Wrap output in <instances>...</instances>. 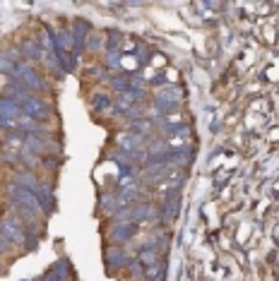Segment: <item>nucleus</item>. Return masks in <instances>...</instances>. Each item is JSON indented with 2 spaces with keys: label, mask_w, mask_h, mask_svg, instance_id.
I'll list each match as a JSON object with an SVG mask.
<instances>
[{
  "label": "nucleus",
  "mask_w": 279,
  "mask_h": 281,
  "mask_svg": "<svg viewBox=\"0 0 279 281\" xmlns=\"http://www.w3.org/2000/svg\"><path fill=\"white\" fill-rule=\"evenodd\" d=\"M137 197V190L132 185H128V187H123L120 192H118V205L120 207H130V202Z\"/></svg>",
  "instance_id": "1a4fd4ad"
},
{
  "label": "nucleus",
  "mask_w": 279,
  "mask_h": 281,
  "mask_svg": "<svg viewBox=\"0 0 279 281\" xmlns=\"http://www.w3.org/2000/svg\"><path fill=\"white\" fill-rule=\"evenodd\" d=\"M7 247H10V243H7V241L0 236V252H2V250H7Z\"/></svg>",
  "instance_id": "2eb2a0df"
},
{
  "label": "nucleus",
  "mask_w": 279,
  "mask_h": 281,
  "mask_svg": "<svg viewBox=\"0 0 279 281\" xmlns=\"http://www.w3.org/2000/svg\"><path fill=\"white\" fill-rule=\"evenodd\" d=\"M111 106V101H109V96H96L94 99V108L99 111V108H109Z\"/></svg>",
  "instance_id": "f8f14e48"
},
{
  "label": "nucleus",
  "mask_w": 279,
  "mask_h": 281,
  "mask_svg": "<svg viewBox=\"0 0 279 281\" xmlns=\"http://www.w3.org/2000/svg\"><path fill=\"white\" fill-rule=\"evenodd\" d=\"M109 262H125V260H123V255H118V252H116V255L109 257Z\"/></svg>",
  "instance_id": "4468645a"
},
{
  "label": "nucleus",
  "mask_w": 279,
  "mask_h": 281,
  "mask_svg": "<svg viewBox=\"0 0 279 281\" xmlns=\"http://www.w3.org/2000/svg\"><path fill=\"white\" fill-rule=\"evenodd\" d=\"M10 197L17 202L19 209H24L29 216H37L39 211H41V205H39V197L32 192V190H27V187L17 185V183H12L10 185Z\"/></svg>",
  "instance_id": "f257e3e1"
},
{
  "label": "nucleus",
  "mask_w": 279,
  "mask_h": 281,
  "mask_svg": "<svg viewBox=\"0 0 279 281\" xmlns=\"http://www.w3.org/2000/svg\"><path fill=\"white\" fill-rule=\"evenodd\" d=\"M132 233H135V224H123V226H116L111 233L113 241H128Z\"/></svg>",
  "instance_id": "0eeeda50"
},
{
  "label": "nucleus",
  "mask_w": 279,
  "mask_h": 281,
  "mask_svg": "<svg viewBox=\"0 0 279 281\" xmlns=\"http://www.w3.org/2000/svg\"><path fill=\"white\" fill-rule=\"evenodd\" d=\"M157 99H159V104L176 106V104H178V99H181V92H178V87H164V89H159V92H157Z\"/></svg>",
  "instance_id": "423d86ee"
},
{
  "label": "nucleus",
  "mask_w": 279,
  "mask_h": 281,
  "mask_svg": "<svg viewBox=\"0 0 279 281\" xmlns=\"http://www.w3.org/2000/svg\"><path fill=\"white\" fill-rule=\"evenodd\" d=\"M22 115H24V111H22L19 104L10 101V99H0V118H5V120H17Z\"/></svg>",
  "instance_id": "39448f33"
},
{
  "label": "nucleus",
  "mask_w": 279,
  "mask_h": 281,
  "mask_svg": "<svg viewBox=\"0 0 279 281\" xmlns=\"http://www.w3.org/2000/svg\"><path fill=\"white\" fill-rule=\"evenodd\" d=\"M116 142H118V147H120L123 151H137V144H140L132 135H118Z\"/></svg>",
  "instance_id": "6e6552de"
},
{
  "label": "nucleus",
  "mask_w": 279,
  "mask_h": 281,
  "mask_svg": "<svg viewBox=\"0 0 279 281\" xmlns=\"http://www.w3.org/2000/svg\"><path fill=\"white\" fill-rule=\"evenodd\" d=\"M0 236H2L7 243H15V245H24V241H27L24 224H22V221H15V219H2V221H0Z\"/></svg>",
  "instance_id": "f03ea898"
},
{
  "label": "nucleus",
  "mask_w": 279,
  "mask_h": 281,
  "mask_svg": "<svg viewBox=\"0 0 279 281\" xmlns=\"http://www.w3.org/2000/svg\"><path fill=\"white\" fill-rule=\"evenodd\" d=\"M132 101H135V94L125 92L123 96H120V101H118V111H128V108L132 106Z\"/></svg>",
  "instance_id": "9d476101"
},
{
  "label": "nucleus",
  "mask_w": 279,
  "mask_h": 281,
  "mask_svg": "<svg viewBox=\"0 0 279 281\" xmlns=\"http://www.w3.org/2000/svg\"><path fill=\"white\" fill-rule=\"evenodd\" d=\"M24 46H27V51H29V58H39V56H41V51H39V46L34 43V41H27Z\"/></svg>",
  "instance_id": "ddd939ff"
},
{
  "label": "nucleus",
  "mask_w": 279,
  "mask_h": 281,
  "mask_svg": "<svg viewBox=\"0 0 279 281\" xmlns=\"http://www.w3.org/2000/svg\"><path fill=\"white\" fill-rule=\"evenodd\" d=\"M154 257H157V255H154V250H152V247H147V250H142V252H140V260H142V262H147V267H149V264H154Z\"/></svg>",
  "instance_id": "9b49d317"
},
{
  "label": "nucleus",
  "mask_w": 279,
  "mask_h": 281,
  "mask_svg": "<svg viewBox=\"0 0 279 281\" xmlns=\"http://www.w3.org/2000/svg\"><path fill=\"white\" fill-rule=\"evenodd\" d=\"M22 111L27 118H46L48 115V106L43 104V101H39L34 96H27L24 101H22Z\"/></svg>",
  "instance_id": "7ed1b4c3"
},
{
  "label": "nucleus",
  "mask_w": 279,
  "mask_h": 281,
  "mask_svg": "<svg viewBox=\"0 0 279 281\" xmlns=\"http://www.w3.org/2000/svg\"><path fill=\"white\" fill-rule=\"evenodd\" d=\"M17 79L22 82V87H32V89L43 87V79L39 77V72H34V70H32V68H27V65H22V68H19Z\"/></svg>",
  "instance_id": "20e7f679"
}]
</instances>
